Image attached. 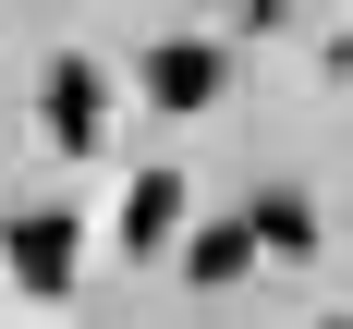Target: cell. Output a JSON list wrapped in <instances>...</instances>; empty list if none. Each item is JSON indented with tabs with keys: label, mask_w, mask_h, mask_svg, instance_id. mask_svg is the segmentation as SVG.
<instances>
[{
	"label": "cell",
	"mask_w": 353,
	"mask_h": 329,
	"mask_svg": "<svg viewBox=\"0 0 353 329\" xmlns=\"http://www.w3.org/2000/svg\"><path fill=\"white\" fill-rule=\"evenodd\" d=\"M37 122H49L61 146H98V134H110V86H98V61H49V73H37Z\"/></svg>",
	"instance_id": "6da1fadb"
},
{
	"label": "cell",
	"mask_w": 353,
	"mask_h": 329,
	"mask_svg": "<svg viewBox=\"0 0 353 329\" xmlns=\"http://www.w3.org/2000/svg\"><path fill=\"white\" fill-rule=\"evenodd\" d=\"M0 244H12L25 292H73V256H85V244H73V219H61V208H25L12 232H0Z\"/></svg>",
	"instance_id": "7a4b0ae2"
},
{
	"label": "cell",
	"mask_w": 353,
	"mask_h": 329,
	"mask_svg": "<svg viewBox=\"0 0 353 329\" xmlns=\"http://www.w3.org/2000/svg\"><path fill=\"white\" fill-rule=\"evenodd\" d=\"M146 98H159V110H208L219 98V49H183V37L146 49Z\"/></svg>",
	"instance_id": "3957f363"
},
{
	"label": "cell",
	"mask_w": 353,
	"mask_h": 329,
	"mask_svg": "<svg viewBox=\"0 0 353 329\" xmlns=\"http://www.w3.org/2000/svg\"><path fill=\"white\" fill-rule=\"evenodd\" d=\"M171 232H183V171H134V195H122V244L159 256Z\"/></svg>",
	"instance_id": "277c9868"
},
{
	"label": "cell",
	"mask_w": 353,
	"mask_h": 329,
	"mask_svg": "<svg viewBox=\"0 0 353 329\" xmlns=\"http://www.w3.org/2000/svg\"><path fill=\"white\" fill-rule=\"evenodd\" d=\"M244 256H256V219H244V232H195V244H183V281H195V292H232Z\"/></svg>",
	"instance_id": "5b68a950"
},
{
	"label": "cell",
	"mask_w": 353,
	"mask_h": 329,
	"mask_svg": "<svg viewBox=\"0 0 353 329\" xmlns=\"http://www.w3.org/2000/svg\"><path fill=\"white\" fill-rule=\"evenodd\" d=\"M256 244L305 256V244H317V208H305V195H256Z\"/></svg>",
	"instance_id": "8992f818"
}]
</instances>
